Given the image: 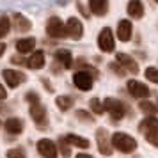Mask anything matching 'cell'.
<instances>
[{
  "mask_svg": "<svg viewBox=\"0 0 158 158\" xmlns=\"http://www.w3.org/2000/svg\"><path fill=\"white\" fill-rule=\"evenodd\" d=\"M139 131L144 135V139L155 148H158V117L148 115L146 119L139 123Z\"/></svg>",
  "mask_w": 158,
  "mask_h": 158,
  "instance_id": "cell-1",
  "label": "cell"
},
{
  "mask_svg": "<svg viewBox=\"0 0 158 158\" xmlns=\"http://www.w3.org/2000/svg\"><path fill=\"white\" fill-rule=\"evenodd\" d=\"M110 142H112V148H115L121 153H133L137 149V140L128 133H123V131H115L114 135L110 137Z\"/></svg>",
  "mask_w": 158,
  "mask_h": 158,
  "instance_id": "cell-2",
  "label": "cell"
},
{
  "mask_svg": "<svg viewBox=\"0 0 158 158\" xmlns=\"http://www.w3.org/2000/svg\"><path fill=\"white\" fill-rule=\"evenodd\" d=\"M103 110H107L110 117H112V121H121L124 114H126V107H124V103L119 100H115V98H105L103 101Z\"/></svg>",
  "mask_w": 158,
  "mask_h": 158,
  "instance_id": "cell-3",
  "label": "cell"
},
{
  "mask_svg": "<svg viewBox=\"0 0 158 158\" xmlns=\"http://www.w3.org/2000/svg\"><path fill=\"white\" fill-rule=\"evenodd\" d=\"M29 114L32 117V121L36 123V126L39 130H48V112L41 103H34L30 105Z\"/></svg>",
  "mask_w": 158,
  "mask_h": 158,
  "instance_id": "cell-4",
  "label": "cell"
},
{
  "mask_svg": "<svg viewBox=\"0 0 158 158\" xmlns=\"http://www.w3.org/2000/svg\"><path fill=\"white\" fill-rule=\"evenodd\" d=\"M46 34L53 39H62L66 37V25L62 23V20L59 16H52L50 20L46 22Z\"/></svg>",
  "mask_w": 158,
  "mask_h": 158,
  "instance_id": "cell-5",
  "label": "cell"
},
{
  "mask_svg": "<svg viewBox=\"0 0 158 158\" xmlns=\"http://www.w3.org/2000/svg\"><path fill=\"white\" fill-rule=\"evenodd\" d=\"M96 142H98V151L103 156H110L112 155V142H110L108 131L105 128L96 130Z\"/></svg>",
  "mask_w": 158,
  "mask_h": 158,
  "instance_id": "cell-6",
  "label": "cell"
},
{
  "mask_svg": "<svg viewBox=\"0 0 158 158\" xmlns=\"http://www.w3.org/2000/svg\"><path fill=\"white\" fill-rule=\"evenodd\" d=\"M98 46H100L101 52H105V53H110V52H114L115 48V41H114V34H112V30L105 27V29H101L100 36H98Z\"/></svg>",
  "mask_w": 158,
  "mask_h": 158,
  "instance_id": "cell-7",
  "label": "cell"
},
{
  "mask_svg": "<svg viewBox=\"0 0 158 158\" xmlns=\"http://www.w3.org/2000/svg\"><path fill=\"white\" fill-rule=\"evenodd\" d=\"M36 148H37V153L44 158H57L59 156L57 144L53 142L52 139H41V140H37Z\"/></svg>",
  "mask_w": 158,
  "mask_h": 158,
  "instance_id": "cell-8",
  "label": "cell"
},
{
  "mask_svg": "<svg viewBox=\"0 0 158 158\" xmlns=\"http://www.w3.org/2000/svg\"><path fill=\"white\" fill-rule=\"evenodd\" d=\"M126 89H128V93L137 98V100H146L148 96H149V87L142 84V82H139V80H128V84H126Z\"/></svg>",
  "mask_w": 158,
  "mask_h": 158,
  "instance_id": "cell-9",
  "label": "cell"
},
{
  "mask_svg": "<svg viewBox=\"0 0 158 158\" xmlns=\"http://www.w3.org/2000/svg\"><path fill=\"white\" fill-rule=\"evenodd\" d=\"M73 84L77 85V89L80 91H91L93 89V75L89 71H84L80 69L73 75Z\"/></svg>",
  "mask_w": 158,
  "mask_h": 158,
  "instance_id": "cell-10",
  "label": "cell"
},
{
  "mask_svg": "<svg viewBox=\"0 0 158 158\" xmlns=\"http://www.w3.org/2000/svg\"><path fill=\"white\" fill-rule=\"evenodd\" d=\"M2 77H4L6 84H7L11 89L20 87L23 82L27 80V77H25L22 71H16V69H4V71H2Z\"/></svg>",
  "mask_w": 158,
  "mask_h": 158,
  "instance_id": "cell-11",
  "label": "cell"
},
{
  "mask_svg": "<svg viewBox=\"0 0 158 158\" xmlns=\"http://www.w3.org/2000/svg\"><path fill=\"white\" fill-rule=\"evenodd\" d=\"M66 34L71 39H80L84 36V25H82L78 18H69L66 22Z\"/></svg>",
  "mask_w": 158,
  "mask_h": 158,
  "instance_id": "cell-12",
  "label": "cell"
},
{
  "mask_svg": "<svg viewBox=\"0 0 158 158\" xmlns=\"http://www.w3.org/2000/svg\"><path fill=\"white\" fill-rule=\"evenodd\" d=\"M115 60H117V64L121 66L124 71L133 73V75L139 73V64L133 60V57H130L128 53H117L115 55Z\"/></svg>",
  "mask_w": 158,
  "mask_h": 158,
  "instance_id": "cell-13",
  "label": "cell"
},
{
  "mask_svg": "<svg viewBox=\"0 0 158 158\" xmlns=\"http://www.w3.org/2000/svg\"><path fill=\"white\" fill-rule=\"evenodd\" d=\"M131 32H133V25H131L130 20H121L117 23V37H119V41L128 43L131 39Z\"/></svg>",
  "mask_w": 158,
  "mask_h": 158,
  "instance_id": "cell-14",
  "label": "cell"
},
{
  "mask_svg": "<svg viewBox=\"0 0 158 158\" xmlns=\"http://www.w3.org/2000/svg\"><path fill=\"white\" fill-rule=\"evenodd\" d=\"M4 128L9 135H20L23 131V121L20 117H9L7 121L4 123Z\"/></svg>",
  "mask_w": 158,
  "mask_h": 158,
  "instance_id": "cell-15",
  "label": "cell"
},
{
  "mask_svg": "<svg viewBox=\"0 0 158 158\" xmlns=\"http://www.w3.org/2000/svg\"><path fill=\"white\" fill-rule=\"evenodd\" d=\"M55 62H59V64L62 66L64 69H69L73 66V55L69 50H64V48H60V50L55 52Z\"/></svg>",
  "mask_w": 158,
  "mask_h": 158,
  "instance_id": "cell-16",
  "label": "cell"
},
{
  "mask_svg": "<svg viewBox=\"0 0 158 158\" xmlns=\"http://www.w3.org/2000/svg\"><path fill=\"white\" fill-rule=\"evenodd\" d=\"M13 25H15V30H18V32H29L32 29L30 20L25 18L23 15H20V13H15L13 15Z\"/></svg>",
  "mask_w": 158,
  "mask_h": 158,
  "instance_id": "cell-17",
  "label": "cell"
},
{
  "mask_svg": "<svg viewBox=\"0 0 158 158\" xmlns=\"http://www.w3.org/2000/svg\"><path fill=\"white\" fill-rule=\"evenodd\" d=\"M30 69H41L44 66V52L43 50H36L29 59H27V64Z\"/></svg>",
  "mask_w": 158,
  "mask_h": 158,
  "instance_id": "cell-18",
  "label": "cell"
},
{
  "mask_svg": "<svg viewBox=\"0 0 158 158\" xmlns=\"http://www.w3.org/2000/svg\"><path fill=\"white\" fill-rule=\"evenodd\" d=\"M89 9L96 16H105L108 11V0H89Z\"/></svg>",
  "mask_w": 158,
  "mask_h": 158,
  "instance_id": "cell-19",
  "label": "cell"
},
{
  "mask_svg": "<svg viewBox=\"0 0 158 158\" xmlns=\"http://www.w3.org/2000/svg\"><path fill=\"white\" fill-rule=\"evenodd\" d=\"M126 11H128V15L131 16L133 20H140V18L144 16V6H142V2H140V0H130Z\"/></svg>",
  "mask_w": 158,
  "mask_h": 158,
  "instance_id": "cell-20",
  "label": "cell"
},
{
  "mask_svg": "<svg viewBox=\"0 0 158 158\" xmlns=\"http://www.w3.org/2000/svg\"><path fill=\"white\" fill-rule=\"evenodd\" d=\"M36 48V39L34 37H23V39H18L16 41V50L18 53H29Z\"/></svg>",
  "mask_w": 158,
  "mask_h": 158,
  "instance_id": "cell-21",
  "label": "cell"
},
{
  "mask_svg": "<svg viewBox=\"0 0 158 158\" xmlns=\"http://www.w3.org/2000/svg\"><path fill=\"white\" fill-rule=\"evenodd\" d=\"M66 142L69 144V146H75V148H80V149H87L91 142L87 140L85 137H80V135H75V133H69V135H66Z\"/></svg>",
  "mask_w": 158,
  "mask_h": 158,
  "instance_id": "cell-22",
  "label": "cell"
},
{
  "mask_svg": "<svg viewBox=\"0 0 158 158\" xmlns=\"http://www.w3.org/2000/svg\"><path fill=\"white\" fill-rule=\"evenodd\" d=\"M73 98L71 96H57V100H55V105H57L59 110H62V112H66V110H69V108L73 107Z\"/></svg>",
  "mask_w": 158,
  "mask_h": 158,
  "instance_id": "cell-23",
  "label": "cell"
},
{
  "mask_svg": "<svg viewBox=\"0 0 158 158\" xmlns=\"http://www.w3.org/2000/svg\"><path fill=\"white\" fill-rule=\"evenodd\" d=\"M139 108L142 110L144 114H149V115H155L158 112V107L155 103H151V101H146V100H140L139 103Z\"/></svg>",
  "mask_w": 158,
  "mask_h": 158,
  "instance_id": "cell-24",
  "label": "cell"
},
{
  "mask_svg": "<svg viewBox=\"0 0 158 158\" xmlns=\"http://www.w3.org/2000/svg\"><path fill=\"white\" fill-rule=\"evenodd\" d=\"M57 151H60V155H62L64 158H69V156H71V149H69V144L66 142L64 137H60V139H59Z\"/></svg>",
  "mask_w": 158,
  "mask_h": 158,
  "instance_id": "cell-25",
  "label": "cell"
},
{
  "mask_svg": "<svg viewBox=\"0 0 158 158\" xmlns=\"http://www.w3.org/2000/svg\"><path fill=\"white\" fill-rule=\"evenodd\" d=\"M9 30H11V23H9V18H7L6 15H2V16H0V39L7 36Z\"/></svg>",
  "mask_w": 158,
  "mask_h": 158,
  "instance_id": "cell-26",
  "label": "cell"
},
{
  "mask_svg": "<svg viewBox=\"0 0 158 158\" xmlns=\"http://www.w3.org/2000/svg\"><path fill=\"white\" fill-rule=\"evenodd\" d=\"M144 75H146V78L149 80V82H153V84H158V68H155V66H149V68L144 71Z\"/></svg>",
  "mask_w": 158,
  "mask_h": 158,
  "instance_id": "cell-27",
  "label": "cell"
},
{
  "mask_svg": "<svg viewBox=\"0 0 158 158\" xmlns=\"http://www.w3.org/2000/svg\"><path fill=\"white\" fill-rule=\"evenodd\" d=\"M89 105H91V110H93L96 115H101L105 110H103V103H101L98 98H93V100L89 101Z\"/></svg>",
  "mask_w": 158,
  "mask_h": 158,
  "instance_id": "cell-28",
  "label": "cell"
},
{
  "mask_svg": "<svg viewBox=\"0 0 158 158\" xmlns=\"http://www.w3.org/2000/svg\"><path fill=\"white\" fill-rule=\"evenodd\" d=\"M6 158H27V155L22 148H13L6 153Z\"/></svg>",
  "mask_w": 158,
  "mask_h": 158,
  "instance_id": "cell-29",
  "label": "cell"
},
{
  "mask_svg": "<svg viewBox=\"0 0 158 158\" xmlns=\"http://www.w3.org/2000/svg\"><path fill=\"white\" fill-rule=\"evenodd\" d=\"M77 119H80L82 123H94V117L89 112H85V110H77Z\"/></svg>",
  "mask_w": 158,
  "mask_h": 158,
  "instance_id": "cell-30",
  "label": "cell"
},
{
  "mask_svg": "<svg viewBox=\"0 0 158 158\" xmlns=\"http://www.w3.org/2000/svg\"><path fill=\"white\" fill-rule=\"evenodd\" d=\"M25 100H27V103L34 105V103H39V96H37V93H34V91H29V93L25 94Z\"/></svg>",
  "mask_w": 158,
  "mask_h": 158,
  "instance_id": "cell-31",
  "label": "cell"
},
{
  "mask_svg": "<svg viewBox=\"0 0 158 158\" xmlns=\"http://www.w3.org/2000/svg\"><path fill=\"white\" fill-rule=\"evenodd\" d=\"M108 68H110V69L115 73V75H119V77H124V75H126V71H124V69H123L121 66L117 64V62H110V64H108Z\"/></svg>",
  "mask_w": 158,
  "mask_h": 158,
  "instance_id": "cell-32",
  "label": "cell"
},
{
  "mask_svg": "<svg viewBox=\"0 0 158 158\" xmlns=\"http://www.w3.org/2000/svg\"><path fill=\"white\" fill-rule=\"evenodd\" d=\"M11 62H13V64H27V60H25V59H22L20 57V55H13V57H11Z\"/></svg>",
  "mask_w": 158,
  "mask_h": 158,
  "instance_id": "cell-33",
  "label": "cell"
},
{
  "mask_svg": "<svg viewBox=\"0 0 158 158\" xmlns=\"http://www.w3.org/2000/svg\"><path fill=\"white\" fill-rule=\"evenodd\" d=\"M41 82H43L44 89H46V91H48V93H53V87L50 85V82H48V80H46V78H41Z\"/></svg>",
  "mask_w": 158,
  "mask_h": 158,
  "instance_id": "cell-34",
  "label": "cell"
},
{
  "mask_svg": "<svg viewBox=\"0 0 158 158\" xmlns=\"http://www.w3.org/2000/svg\"><path fill=\"white\" fill-rule=\"evenodd\" d=\"M6 98H7V91H6L4 85H0V101H4Z\"/></svg>",
  "mask_w": 158,
  "mask_h": 158,
  "instance_id": "cell-35",
  "label": "cell"
},
{
  "mask_svg": "<svg viewBox=\"0 0 158 158\" xmlns=\"http://www.w3.org/2000/svg\"><path fill=\"white\" fill-rule=\"evenodd\" d=\"M77 7H78V11H80V13H82V16H85V18H89V13H87L85 9H84V6H82L80 2H78V4H77Z\"/></svg>",
  "mask_w": 158,
  "mask_h": 158,
  "instance_id": "cell-36",
  "label": "cell"
},
{
  "mask_svg": "<svg viewBox=\"0 0 158 158\" xmlns=\"http://www.w3.org/2000/svg\"><path fill=\"white\" fill-rule=\"evenodd\" d=\"M4 52H6V43H2V41H0V57L4 55Z\"/></svg>",
  "mask_w": 158,
  "mask_h": 158,
  "instance_id": "cell-37",
  "label": "cell"
},
{
  "mask_svg": "<svg viewBox=\"0 0 158 158\" xmlns=\"http://www.w3.org/2000/svg\"><path fill=\"white\" fill-rule=\"evenodd\" d=\"M75 158H94V156H91V155H85V153H80V155H77Z\"/></svg>",
  "mask_w": 158,
  "mask_h": 158,
  "instance_id": "cell-38",
  "label": "cell"
},
{
  "mask_svg": "<svg viewBox=\"0 0 158 158\" xmlns=\"http://www.w3.org/2000/svg\"><path fill=\"white\" fill-rule=\"evenodd\" d=\"M155 2H156V4H158V0H155Z\"/></svg>",
  "mask_w": 158,
  "mask_h": 158,
  "instance_id": "cell-39",
  "label": "cell"
},
{
  "mask_svg": "<svg viewBox=\"0 0 158 158\" xmlns=\"http://www.w3.org/2000/svg\"><path fill=\"white\" fill-rule=\"evenodd\" d=\"M156 107H158V105H156Z\"/></svg>",
  "mask_w": 158,
  "mask_h": 158,
  "instance_id": "cell-40",
  "label": "cell"
}]
</instances>
